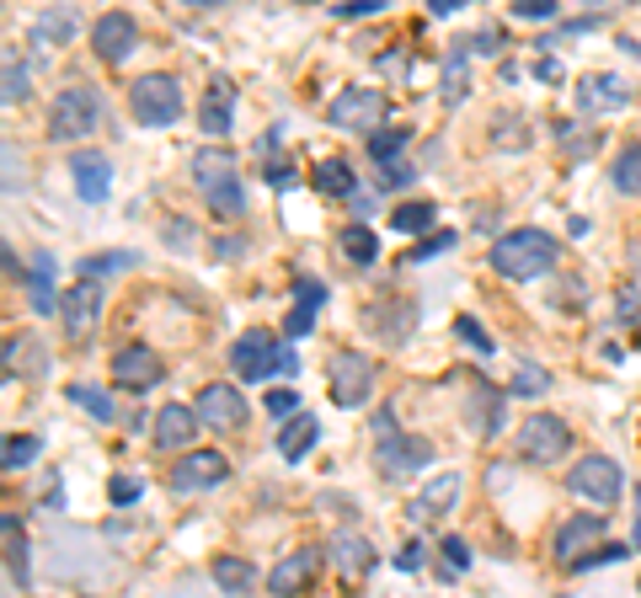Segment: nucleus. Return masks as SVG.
<instances>
[{
    "mask_svg": "<svg viewBox=\"0 0 641 598\" xmlns=\"http://www.w3.org/2000/svg\"><path fill=\"white\" fill-rule=\"evenodd\" d=\"M486 262H492L497 279H514V283L551 279L556 262H561V246H556V236L524 225V230H508L503 240H492V257H486Z\"/></svg>",
    "mask_w": 641,
    "mask_h": 598,
    "instance_id": "1",
    "label": "nucleus"
},
{
    "mask_svg": "<svg viewBox=\"0 0 641 598\" xmlns=\"http://www.w3.org/2000/svg\"><path fill=\"white\" fill-rule=\"evenodd\" d=\"M193 182H199V193L209 199V208H214L220 219H236L240 208H246L236 150H225V145H203V150H193Z\"/></svg>",
    "mask_w": 641,
    "mask_h": 598,
    "instance_id": "2",
    "label": "nucleus"
},
{
    "mask_svg": "<svg viewBox=\"0 0 641 598\" xmlns=\"http://www.w3.org/2000/svg\"><path fill=\"white\" fill-rule=\"evenodd\" d=\"M182 108H188L182 80L166 76V70H150V76H139L128 86V113L145 128H171V123L182 119Z\"/></svg>",
    "mask_w": 641,
    "mask_h": 598,
    "instance_id": "3",
    "label": "nucleus"
},
{
    "mask_svg": "<svg viewBox=\"0 0 641 598\" xmlns=\"http://www.w3.org/2000/svg\"><path fill=\"white\" fill-rule=\"evenodd\" d=\"M108 119V108H102V91L97 86H65L59 97H54V139H86V134H97Z\"/></svg>",
    "mask_w": 641,
    "mask_h": 598,
    "instance_id": "4",
    "label": "nucleus"
},
{
    "mask_svg": "<svg viewBox=\"0 0 641 598\" xmlns=\"http://www.w3.org/2000/svg\"><path fill=\"white\" fill-rule=\"evenodd\" d=\"M385 113H391V102H385V91H374V86H348V91H337L331 108H326L331 128H348V134H380V128H385Z\"/></svg>",
    "mask_w": 641,
    "mask_h": 598,
    "instance_id": "5",
    "label": "nucleus"
},
{
    "mask_svg": "<svg viewBox=\"0 0 641 598\" xmlns=\"http://www.w3.org/2000/svg\"><path fill=\"white\" fill-rule=\"evenodd\" d=\"M566 449H572V428L556 411H529L519 422V454L529 465H556Z\"/></svg>",
    "mask_w": 641,
    "mask_h": 598,
    "instance_id": "6",
    "label": "nucleus"
},
{
    "mask_svg": "<svg viewBox=\"0 0 641 598\" xmlns=\"http://www.w3.org/2000/svg\"><path fill=\"white\" fill-rule=\"evenodd\" d=\"M326 380H331V400L337 406H363L369 385H374V359L363 348H337L326 359Z\"/></svg>",
    "mask_w": 641,
    "mask_h": 598,
    "instance_id": "7",
    "label": "nucleus"
},
{
    "mask_svg": "<svg viewBox=\"0 0 641 598\" xmlns=\"http://www.w3.org/2000/svg\"><path fill=\"white\" fill-rule=\"evenodd\" d=\"M566 486L588 503H620L626 497V471L609 454H577V465L566 471Z\"/></svg>",
    "mask_w": 641,
    "mask_h": 598,
    "instance_id": "8",
    "label": "nucleus"
},
{
    "mask_svg": "<svg viewBox=\"0 0 641 598\" xmlns=\"http://www.w3.org/2000/svg\"><path fill=\"white\" fill-rule=\"evenodd\" d=\"M225 476H230V460H225L220 449H188V454L171 465L166 486H171L177 497H193V492H214V486H225Z\"/></svg>",
    "mask_w": 641,
    "mask_h": 598,
    "instance_id": "9",
    "label": "nucleus"
},
{
    "mask_svg": "<svg viewBox=\"0 0 641 598\" xmlns=\"http://www.w3.org/2000/svg\"><path fill=\"white\" fill-rule=\"evenodd\" d=\"M279 337L273 331H262V326H251V331H240L236 348H230V369H236V380L246 385H257V380H268V374H279Z\"/></svg>",
    "mask_w": 641,
    "mask_h": 598,
    "instance_id": "10",
    "label": "nucleus"
},
{
    "mask_svg": "<svg viewBox=\"0 0 641 598\" xmlns=\"http://www.w3.org/2000/svg\"><path fill=\"white\" fill-rule=\"evenodd\" d=\"M59 320H65V342H86L102 320V283L80 279L76 289L59 294Z\"/></svg>",
    "mask_w": 641,
    "mask_h": 598,
    "instance_id": "11",
    "label": "nucleus"
},
{
    "mask_svg": "<svg viewBox=\"0 0 641 598\" xmlns=\"http://www.w3.org/2000/svg\"><path fill=\"white\" fill-rule=\"evenodd\" d=\"M423 465H434V443L417 439V433H401V439H385L374 449V471L385 481H406L417 476Z\"/></svg>",
    "mask_w": 641,
    "mask_h": 598,
    "instance_id": "12",
    "label": "nucleus"
},
{
    "mask_svg": "<svg viewBox=\"0 0 641 598\" xmlns=\"http://www.w3.org/2000/svg\"><path fill=\"white\" fill-rule=\"evenodd\" d=\"M91 48H97V59H102V65H123V59L139 48V22H134L128 11H108V16H97V22H91Z\"/></svg>",
    "mask_w": 641,
    "mask_h": 598,
    "instance_id": "13",
    "label": "nucleus"
},
{
    "mask_svg": "<svg viewBox=\"0 0 641 598\" xmlns=\"http://www.w3.org/2000/svg\"><path fill=\"white\" fill-rule=\"evenodd\" d=\"M199 417L209 428H220V433H236V428H246V396L230 380H214V385L199 391Z\"/></svg>",
    "mask_w": 641,
    "mask_h": 598,
    "instance_id": "14",
    "label": "nucleus"
},
{
    "mask_svg": "<svg viewBox=\"0 0 641 598\" xmlns=\"http://www.w3.org/2000/svg\"><path fill=\"white\" fill-rule=\"evenodd\" d=\"M113 380H119L123 391H150L166 380V363H160L156 348H145V342H128L113 353Z\"/></svg>",
    "mask_w": 641,
    "mask_h": 598,
    "instance_id": "15",
    "label": "nucleus"
},
{
    "mask_svg": "<svg viewBox=\"0 0 641 598\" xmlns=\"http://www.w3.org/2000/svg\"><path fill=\"white\" fill-rule=\"evenodd\" d=\"M320 561H326V551H316V545H300L294 556H283L279 566L268 572V588H273L279 598H300L311 583H316Z\"/></svg>",
    "mask_w": 641,
    "mask_h": 598,
    "instance_id": "16",
    "label": "nucleus"
},
{
    "mask_svg": "<svg viewBox=\"0 0 641 598\" xmlns=\"http://www.w3.org/2000/svg\"><path fill=\"white\" fill-rule=\"evenodd\" d=\"M70 177H76V193L86 203H108V193H113V160L102 150H70Z\"/></svg>",
    "mask_w": 641,
    "mask_h": 598,
    "instance_id": "17",
    "label": "nucleus"
},
{
    "mask_svg": "<svg viewBox=\"0 0 641 598\" xmlns=\"http://www.w3.org/2000/svg\"><path fill=\"white\" fill-rule=\"evenodd\" d=\"M626 102H631V80L626 76L599 70V76L577 80V108H583V113H620Z\"/></svg>",
    "mask_w": 641,
    "mask_h": 598,
    "instance_id": "18",
    "label": "nucleus"
},
{
    "mask_svg": "<svg viewBox=\"0 0 641 598\" xmlns=\"http://www.w3.org/2000/svg\"><path fill=\"white\" fill-rule=\"evenodd\" d=\"M599 540H604V519H594V514H577V519H566L556 529L551 556H556L561 566H577V561L588 556V545H599Z\"/></svg>",
    "mask_w": 641,
    "mask_h": 598,
    "instance_id": "19",
    "label": "nucleus"
},
{
    "mask_svg": "<svg viewBox=\"0 0 641 598\" xmlns=\"http://www.w3.org/2000/svg\"><path fill=\"white\" fill-rule=\"evenodd\" d=\"M199 406H182V400H166L156 411V428H150V439H156V449H188L193 443V433H199Z\"/></svg>",
    "mask_w": 641,
    "mask_h": 598,
    "instance_id": "20",
    "label": "nucleus"
},
{
    "mask_svg": "<svg viewBox=\"0 0 641 598\" xmlns=\"http://www.w3.org/2000/svg\"><path fill=\"white\" fill-rule=\"evenodd\" d=\"M326 561H331L342 577H359V572H369V566H374V545L363 540L359 529H348V523H342V529L326 540Z\"/></svg>",
    "mask_w": 641,
    "mask_h": 598,
    "instance_id": "21",
    "label": "nucleus"
},
{
    "mask_svg": "<svg viewBox=\"0 0 641 598\" xmlns=\"http://www.w3.org/2000/svg\"><path fill=\"white\" fill-rule=\"evenodd\" d=\"M460 492H465V481L454 476V471H443V476H428L423 497H417V508H412V519H439V514H449V508L460 503Z\"/></svg>",
    "mask_w": 641,
    "mask_h": 598,
    "instance_id": "22",
    "label": "nucleus"
},
{
    "mask_svg": "<svg viewBox=\"0 0 641 598\" xmlns=\"http://www.w3.org/2000/svg\"><path fill=\"white\" fill-rule=\"evenodd\" d=\"M0 540H5V577L16 588H27L33 583V566H27V534H22L16 514H0Z\"/></svg>",
    "mask_w": 641,
    "mask_h": 598,
    "instance_id": "23",
    "label": "nucleus"
},
{
    "mask_svg": "<svg viewBox=\"0 0 641 598\" xmlns=\"http://www.w3.org/2000/svg\"><path fill=\"white\" fill-rule=\"evenodd\" d=\"M316 439H320V422L311 417V411H300V417H289L279 428V454L289 460V465H300L311 449H316Z\"/></svg>",
    "mask_w": 641,
    "mask_h": 598,
    "instance_id": "24",
    "label": "nucleus"
},
{
    "mask_svg": "<svg viewBox=\"0 0 641 598\" xmlns=\"http://www.w3.org/2000/svg\"><path fill=\"white\" fill-rule=\"evenodd\" d=\"M27 305L38 311V316H54L59 311V294H54V257L38 251L33 262H27Z\"/></svg>",
    "mask_w": 641,
    "mask_h": 598,
    "instance_id": "25",
    "label": "nucleus"
},
{
    "mask_svg": "<svg viewBox=\"0 0 641 598\" xmlns=\"http://www.w3.org/2000/svg\"><path fill=\"white\" fill-rule=\"evenodd\" d=\"M230 108H236V91H230V80L220 76L203 91V108H199L203 134H230Z\"/></svg>",
    "mask_w": 641,
    "mask_h": 598,
    "instance_id": "26",
    "label": "nucleus"
},
{
    "mask_svg": "<svg viewBox=\"0 0 641 598\" xmlns=\"http://www.w3.org/2000/svg\"><path fill=\"white\" fill-rule=\"evenodd\" d=\"M311 188H316L320 199H353V166H348L342 156L316 160V171H311Z\"/></svg>",
    "mask_w": 641,
    "mask_h": 598,
    "instance_id": "27",
    "label": "nucleus"
},
{
    "mask_svg": "<svg viewBox=\"0 0 641 598\" xmlns=\"http://www.w3.org/2000/svg\"><path fill=\"white\" fill-rule=\"evenodd\" d=\"M503 400H508V391H492V385L471 391V428H476L481 439H492L503 428Z\"/></svg>",
    "mask_w": 641,
    "mask_h": 598,
    "instance_id": "28",
    "label": "nucleus"
},
{
    "mask_svg": "<svg viewBox=\"0 0 641 598\" xmlns=\"http://www.w3.org/2000/svg\"><path fill=\"white\" fill-rule=\"evenodd\" d=\"M76 11H65V5H48V11H38V22H33V43H43V48H59V43L76 38Z\"/></svg>",
    "mask_w": 641,
    "mask_h": 598,
    "instance_id": "29",
    "label": "nucleus"
},
{
    "mask_svg": "<svg viewBox=\"0 0 641 598\" xmlns=\"http://www.w3.org/2000/svg\"><path fill=\"white\" fill-rule=\"evenodd\" d=\"M434 219H439V208L428 199H412V203H396L391 208V230H401V236H434Z\"/></svg>",
    "mask_w": 641,
    "mask_h": 598,
    "instance_id": "30",
    "label": "nucleus"
},
{
    "mask_svg": "<svg viewBox=\"0 0 641 598\" xmlns=\"http://www.w3.org/2000/svg\"><path fill=\"white\" fill-rule=\"evenodd\" d=\"M609 182L620 199H641V145H620V156L609 160Z\"/></svg>",
    "mask_w": 641,
    "mask_h": 598,
    "instance_id": "31",
    "label": "nucleus"
},
{
    "mask_svg": "<svg viewBox=\"0 0 641 598\" xmlns=\"http://www.w3.org/2000/svg\"><path fill=\"white\" fill-rule=\"evenodd\" d=\"M337 246H342V257H348L353 268H369V262L380 257V240H374V230H369V225H342Z\"/></svg>",
    "mask_w": 641,
    "mask_h": 598,
    "instance_id": "32",
    "label": "nucleus"
},
{
    "mask_svg": "<svg viewBox=\"0 0 641 598\" xmlns=\"http://www.w3.org/2000/svg\"><path fill=\"white\" fill-rule=\"evenodd\" d=\"M214 583H220L225 594H251V588H257V572H251V561L220 556L214 561Z\"/></svg>",
    "mask_w": 641,
    "mask_h": 598,
    "instance_id": "33",
    "label": "nucleus"
},
{
    "mask_svg": "<svg viewBox=\"0 0 641 598\" xmlns=\"http://www.w3.org/2000/svg\"><path fill=\"white\" fill-rule=\"evenodd\" d=\"M412 145V128H380V134H369V156L380 160V166H396V156Z\"/></svg>",
    "mask_w": 641,
    "mask_h": 598,
    "instance_id": "34",
    "label": "nucleus"
},
{
    "mask_svg": "<svg viewBox=\"0 0 641 598\" xmlns=\"http://www.w3.org/2000/svg\"><path fill=\"white\" fill-rule=\"evenodd\" d=\"M65 396L76 400V406H86L97 422H113V417H119V411H113V396H108V391H97V385H70Z\"/></svg>",
    "mask_w": 641,
    "mask_h": 598,
    "instance_id": "35",
    "label": "nucleus"
},
{
    "mask_svg": "<svg viewBox=\"0 0 641 598\" xmlns=\"http://www.w3.org/2000/svg\"><path fill=\"white\" fill-rule=\"evenodd\" d=\"M551 391V374L540 369V363L524 359L519 369H514V385H508V396H546Z\"/></svg>",
    "mask_w": 641,
    "mask_h": 598,
    "instance_id": "36",
    "label": "nucleus"
},
{
    "mask_svg": "<svg viewBox=\"0 0 641 598\" xmlns=\"http://www.w3.org/2000/svg\"><path fill=\"white\" fill-rule=\"evenodd\" d=\"M38 449H43V443L33 439V433H11V439H5V454H0V460H5V471L16 476L22 465H33V460H38Z\"/></svg>",
    "mask_w": 641,
    "mask_h": 598,
    "instance_id": "37",
    "label": "nucleus"
},
{
    "mask_svg": "<svg viewBox=\"0 0 641 598\" xmlns=\"http://www.w3.org/2000/svg\"><path fill=\"white\" fill-rule=\"evenodd\" d=\"M123 268H134V251H102V257H86L80 262V279L102 283V273H123Z\"/></svg>",
    "mask_w": 641,
    "mask_h": 598,
    "instance_id": "38",
    "label": "nucleus"
},
{
    "mask_svg": "<svg viewBox=\"0 0 641 598\" xmlns=\"http://www.w3.org/2000/svg\"><path fill=\"white\" fill-rule=\"evenodd\" d=\"M454 337H460V342H465L471 353H497V342H492V337L481 331V320H476V316H460V320H454Z\"/></svg>",
    "mask_w": 641,
    "mask_h": 598,
    "instance_id": "39",
    "label": "nucleus"
},
{
    "mask_svg": "<svg viewBox=\"0 0 641 598\" xmlns=\"http://www.w3.org/2000/svg\"><path fill=\"white\" fill-rule=\"evenodd\" d=\"M27 86H33V76H27V65H16V59L5 54V91H0V97H5V102L16 108V102H27Z\"/></svg>",
    "mask_w": 641,
    "mask_h": 598,
    "instance_id": "40",
    "label": "nucleus"
},
{
    "mask_svg": "<svg viewBox=\"0 0 641 598\" xmlns=\"http://www.w3.org/2000/svg\"><path fill=\"white\" fill-rule=\"evenodd\" d=\"M449 246H454V230H434L428 240H417V246L406 251V262H434V257H439V251H449Z\"/></svg>",
    "mask_w": 641,
    "mask_h": 598,
    "instance_id": "41",
    "label": "nucleus"
},
{
    "mask_svg": "<svg viewBox=\"0 0 641 598\" xmlns=\"http://www.w3.org/2000/svg\"><path fill=\"white\" fill-rule=\"evenodd\" d=\"M294 305H305V311H320V305H326V283L311 279V273H300V279H294Z\"/></svg>",
    "mask_w": 641,
    "mask_h": 598,
    "instance_id": "42",
    "label": "nucleus"
},
{
    "mask_svg": "<svg viewBox=\"0 0 641 598\" xmlns=\"http://www.w3.org/2000/svg\"><path fill=\"white\" fill-rule=\"evenodd\" d=\"M556 0H514V16L519 22H556Z\"/></svg>",
    "mask_w": 641,
    "mask_h": 598,
    "instance_id": "43",
    "label": "nucleus"
},
{
    "mask_svg": "<svg viewBox=\"0 0 641 598\" xmlns=\"http://www.w3.org/2000/svg\"><path fill=\"white\" fill-rule=\"evenodd\" d=\"M465 566H471V551H465V540H460V534H449V540H443V577H460Z\"/></svg>",
    "mask_w": 641,
    "mask_h": 598,
    "instance_id": "44",
    "label": "nucleus"
},
{
    "mask_svg": "<svg viewBox=\"0 0 641 598\" xmlns=\"http://www.w3.org/2000/svg\"><path fill=\"white\" fill-rule=\"evenodd\" d=\"M626 556H631V545H604V551H588L577 561V572H594V566H609V561H626Z\"/></svg>",
    "mask_w": 641,
    "mask_h": 598,
    "instance_id": "45",
    "label": "nucleus"
},
{
    "mask_svg": "<svg viewBox=\"0 0 641 598\" xmlns=\"http://www.w3.org/2000/svg\"><path fill=\"white\" fill-rule=\"evenodd\" d=\"M417 171L412 166H380V177H374V188H385V193H396V188H406Z\"/></svg>",
    "mask_w": 641,
    "mask_h": 598,
    "instance_id": "46",
    "label": "nucleus"
},
{
    "mask_svg": "<svg viewBox=\"0 0 641 598\" xmlns=\"http://www.w3.org/2000/svg\"><path fill=\"white\" fill-rule=\"evenodd\" d=\"M615 316L626 320V326H631V320H641V294H637V289H620V294H615Z\"/></svg>",
    "mask_w": 641,
    "mask_h": 598,
    "instance_id": "47",
    "label": "nucleus"
},
{
    "mask_svg": "<svg viewBox=\"0 0 641 598\" xmlns=\"http://www.w3.org/2000/svg\"><path fill=\"white\" fill-rule=\"evenodd\" d=\"M268 411L273 417H300V396L294 391H268Z\"/></svg>",
    "mask_w": 641,
    "mask_h": 598,
    "instance_id": "48",
    "label": "nucleus"
},
{
    "mask_svg": "<svg viewBox=\"0 0 641 598\" xmlns=\"http://www.w3.org/2000/svg\"><path fill=\"white\" fill-rule=\"evenodd\" d=\"M374 11H385V0H342V5H337V16H342V22H353V16H374Z\"/></svg>",
    "mask_w": 641,
    "mask_h": 598,
    "instance_id": "49",
    "label": "nucleus"
},
{
    "mask_svg": "<svg viewBox=\"0 0 641 598\" xmlns=\"http://www.w3.org/2000/svg\"><path fill=\"white\" fill-rule=\"evenodd\" d=\"M108 497H113L119 508H128V503L139 497V481H134V476H113V486H108Z\"/></svg>",
    "mask_w": 641,
    "mask_h": 598,
    "instance_id": "50",
    "label": "nucleus"
},
{
    "mask_svg": "<svg viewBox=\"0 0 641 598\" xmlns=\"http://www.w3.org/2000/svg\"><path fill=\"white\" fill-rule=\"evenodd\" d=\"M311 326H316V311H305V305H294V311H289V337H305Z\"/></svg>",
    "mask_w": 641,
    "mask_h": 598,
    "instance_id": "51",
    "label": "nucleus"
},
{
    "mask_svg": "<svg viewBox=\"0 0 641 598\" xmlns=\"http://www.w3.org/2000/svg\"><path fill=\"white\" fill-rule=\"evenodd\" d=\"M396 566L401 572H417V566H423V545H417V540H406V545H401V556H396Z\"/></svg>",
    "mask_w": 641,
    "mask_h": 598,
    "instance_id": "52",
    "label": "nucleus"
},
{
    "mask_svg": "<svg viewBox=\"0 0 641 598\" xmlns=\"http://www.w3.org/2000/svg\"><path fill=\"white\" fill-rule=\"evenodd\" d=\"M22 188V166H16V145H5V193Z\"/></svg>",
    "mask_w": 641,
    "mask_h": 598,
    "instance_id": "53",
    "label": "nucleus"
},
{
    "mask_svg": "<svg viewBox=\"0 0 641 598\" xmlns=\"http://www.w3.org/2000/svg\"><path fill=\"white\" fill-rule=\"evenodd\" d=\"M268 182H273V188H289V182H294V171H289V160H279V166H268Z\"/></svg>",
    "mask_w": 641,
    "mask_h": 598,
    "instance_id": "54",
    "label": "nucleus"
},
{
    "mask_svg": "<svg viewBox=\"0 0 641 598\" xmlns=\"http://www.w3.org/2000/svg\"><path fill=\"white\" fill-rule=\"evenodd\" d=\"M497 43H503V33L486 27V33H476V54H497Z\"/></svg>",
    "mask_w": 641,
    "mask_h": 598,
    "instance_id": "55",
    "label": "nucleus"
},
{
    "mask_svg": "<svg viewBox=\"0 0 641 598\" xmlns=\"http://www.w3.org/2000/svg\"><path fill=\"white\" fill-rule=\"evenodd\" d=\"M428 5H434V16H454L460 11V0H428Z\"/></svg>",
    "mask_w": 641,
    "mask_h": 598,
    "instance_id": "56",
    "label": "nucleus"
},
{
    "mask_svg": "<svg viewBox=\"0 0 641 598\" xmlns=\"http://www.w3.org/2000/svg\"><path fill=\"white\" fill-rule=\"evenodd\" d=\"M637 551H641V514H637Z\"/></svg>",
    "mask_w": 641,
    "mask_h": 598,
    "instance_id": "57",
    "label": "nucleus"
}]
</instances>
